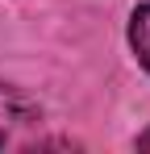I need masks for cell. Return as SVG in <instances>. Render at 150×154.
I'll return each mask as SVG.
<instances>
[{
	"mask_svg": "<svg viewBox=\"0 0 150 154\" xmlns=\"http://www.w3.org/2000/svg\"><path fill=\"white\" fill-rule=\"evenodd\" d=\"M42 108L17 88H0V150H17L38 137Z\"/></svg>",
	"mask_w": 150,
	"mask_h": 154,
	"instance_id": "6da1fadb",
	"label": "cell"
},
{
	"mask_svg": "<svg viewBox=\"0 0 150 154\" xmlns=\"http://www.w3.org/2000/svg\"><path fill=\"white\" fill-rule=\"evenodd\" d=\"M138 150H150V129H146V133H138Z\"/></svg>",
	"mask_w": 150,
	"mask_h": 154,
	"instance_id": "3957f363",
	"label": "cell"
},
{
	"mask_svg": "<svg viewBox=\"0 0 150 154\" xmlns=\"http://www.w3.org/2000/svg\"><path fill=\"white\" fill-rule=\"evenodd\" d=\"M129 46L138 54V63L150 71V4L133 8V17H129Z\"/></svg>",
	"mask_w": 150,
	"mask_h": 154,
	"instance_id": "7a4b0ae2",
	"label": "cell"
}]
</instances>
